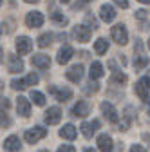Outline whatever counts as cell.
<instances>
[{
  "mask_svg": "<svg viewBox=\"0 0 150 152\" xmlns=\"http://www.w3.org/2000/svg\"><path fill=\"white\" fill-rule=\"evenodd\" d=\"M45 136H47V129H44V127H34V129L25 130L24 140H25L27 143H36L38 140H42V138H45Z\"/></svg>",
  "mask_w": 150,
  "mask_h": 152,
  "instance_id": "1",
  "label": "cell"
},
{
  "mask_svg": "<svg viewBox=\"0 0 150 152\" xmlns=\"http://www.w3.org/2000/svg\"><path fill=\"white\" fill-rule=\"evenodd\" d=\"M110 34H112V38H114V42L119 44V45H125L128 42V33H127V27L123 24L114 26V27H112V31H110Z\"/></svg>",
  "mask_w": 150,
  "mask_h": 152,
  "instance_id": "2",
  "label": "cell"
},
{
  "mask_svg": "<svg viewBox=\"0 0 150 152\" xmlns=\"http://www.w3.org/2000/svg\"><path fill=\"white\" fill-rule=\"evenodd\" d=\"M90 29L87 27V26H76L72 29V36L76 38L78 42H89L90 40Z\"/></svg>",
  "mask_w": 150,
  "mask_h": 152,
  "instance_id": "3",
  "label": "cell"
},
{
  "mask_svg": "<svg viewBox=\"0 0 150 152\" xmlns=\"http://www.w3.org/2000/svg\"><path fill=\"white\" fill-rule=\"evenodd\" d=\"M25 24L29 26V27H40L42 24H44V15L40 13V11H31V13H27V16H25Z\"/></svg>",
  "mask_w": 150,
  "mask_h": 152,
  "instance_id": "4",
  "label": "cell"
},
{
  "mask_svg": "<svg viewBox=\"0 0 150 152\" xmlns=\"http://www.w3.org/2000/svg\"><path fill=\"white\" fill-rule=\"evenodd\" d=\"M31 49H33L31 38H27V36H18L16 38V51L20 53V54H29Z\"/></svg>",
  "mask_w": 150,
  "mask_h": 152,
  "instance_id": "5",
  "label": "cell"
},
{
  "mask_svg": "<svg viewBox=\"0 0 150 152\" xmlns=\"http://www.w3.org/2000/svg\"><path fill=\"white\" fill-rule=\"evenodd\" d=\"M7 67H9V72L16 74V72H20L24 69V62L20 56H16V54H9L7 56Z\"/></svg>",
  "mask_w": 150,
  "mask_h": 152,
  "instance_id": "6",
  "label": "cell"
},
{
  "mask_svg": "<svg viewBox=\"0 0 150 152\" xmlns=\"http://www.w3.org/2000/svg\"><path fill=\"white\" fill-rule=\"evenodd\" d=\"M148 87H150L148 76H143V78L136 83V94H138L141 100H146V98H148Z\"/></svg>",
  "mask_w": 150,
  "mask_h": 152,
  "instance_id": "7",
  "label": "cell"
},
{
  "mask_svg": "<svg viewBox=\"0 0 150 152\" xmlns=\"http://www.w3.org/2000/svg\"><path fill=\"white\" fill-rule=\"evenodd\" d=\"M101 112H103V116H105L108 121H112V123L118 121V112H116V109H114V105H112V103L103 102V103H101Z\"/></svg>",
  "mask_w": 150,
  "mask_h": 152,
  "instance_id": "8",
  "label": "cell"
},
{
  "mask_svg": "<svg viewBox=\"0 0 150 152\" xmlns=\"http://www.w3.org/2000/svg\"><path fill=\"white\" fill-rule=\"evenodd\" d=\"M82 132H83V136L85 138H92V134L100 129V121L98 120H92V121H83L82 123Z\"/></svg>",
  "mask_w": 150,
  "mask_h": 152,
  "instance_id": "9",
  "label": "cell"
},
{
  "mask_svg": "<svg viewBox=\"0 0 150 152\" xmlns=\"http://www.w3.org/2000/svg\"><path fill=\"white\" fill-rule=\"evenodd\" d=\"M65 76H67V80L78 83V82L82 80V76H83V65H72V67L65 72Z\"/></svg>",
  "mask_w": 150,
  "mask_h": 152,
  "instance_id": "10",
  "label": "cell"
},
{
  "mask_svg": "<svg viewBox=\"0 0 150 152\" xmlns=\"http://www.w3.org/2000/svg\"><path fill=\"white\" fill-rule=\"evenodd\" d=\"M62 120V110L58 107H49V110L45 112V121L49 125H56Z\"/></svg>",
  "mask_w": 150,
  "mask_h": 152,
  "instance_id": "11",
  "label": "cell"
},
{
  "mask_svg": "<svg viewBox=\"0 0 150 152\" xmlns=\"http://www.w3.org/2000/svg\"><path fill=\"white\" fill-rule=\"evenodd\" d=\"M49 91H51V94H54V96H56V100H58V102H67V100H71V98H72V91H71V89L49 87Z\"/></svg>",
  "mask_w": 150,
  "mask_h": 152,
  "instance_id": "12",
  "label": "cell"
},
{
  "mask_svg": "<svg viewBox=\"0 0 150 152\" xmlns=\"http://www.w3.org/2000/svg\"><path fill=\"white\" fill-rule=\"evenodd\" d=\"M100 18L103 22H112L116 18V11H114V7H112L110 4H103L101 6V9H100Z\"/></svg>",
  "mask_w": 150,
  "mask_h": 152,
  "instance_id": "13",
  "label": "cell"
},
{
  "mask_svg": "<svg viewBox=\"0 0 150 152\" xmlns=\"http://www.w3.org/2000/svg\"><path fill=\"white\" fill-rule=\"evenodd\" d=\"M16 110H18V114H22L24 118L29 116V114H31V105H29L27 98H24V96L16 98Z\"/></svg>",
  "mask_w": 150,
  "mask_h": 152,
  "instance_id": "14",
  "label": "cell"
},
{
  "mask_svg": "<svg viewBox=\"0 0 150 152\" xmlns=\"http://www.w3.org/2000/svg\"><path fill=\"white\" fill-rule=\"evenodd\" d=\"M98 148L101 152H112V148H114V145H112V138L108 134L98 136Z\"/></svg>",
  "mask_w": 150,
  "mask_h": 152,
  "instance_id": "15",
  "label": "cell"
},
{
  "mask_svg": "<svg viewBox=\"0 0 150 152\" xmlns=\"http://www.w3.org/2000/svg\"><path fill=\"white\" fill-rule=\"evenodd\" d=\"M31 64L34 67H40V69H47L51 65V58L47 54H34L33 58H31Z\"/></svg>",
  "mask_w": 150,
  "mask_h": 152,
  "instance_id": "16",
  "label": "cell"
},
{
  "mask_svg": "<svg viewBox=\"0 0 150 152\" xmlns=\"http://www.w3.org/2000/svg\"><path fill=\"white\" fill-rule=\"evenodd\" d=\"M72 54H74V49L71 47V45H65V47H62L60 49V53H58V64H67L71 58H72Z\"/></svg>",
  "mask_w": 150,
  "mask_h": 152,
  "instance_id": "17",
  "label": "cell"
},
{
  "mask_svg": "<svg viewBox=\"0 0 150 152\" xmlns=\"http://www.w3.org/2000/svg\"><path fill=\"white\" fill-rule=\"evenodd\" d=\"M72 112H74V116H80V118H85L87 114L90 112V105H89L87 102H78L76 105H74Z\"/></svg>",
  "mask_w": 150,
  "mask_h": 152,
  "instance_id": "18",
  "label": "cell"
},
{
  "mask_svg": "<svg viewBox=\"0 0 150 152\" xmlns=\"http://www.w3.org/2000/svg\"><path fill=\"white\" fill-rule=\"evenodd\" d=\"M4 148L7 152H16V150H20V140H18L16 136H9L6 141H4Z\"/></svg>",
  "mask_w": 150,
  "mask_h": 152,
  "instance_id": "19",
  "label": "cell"
},
{
  "mask_svg": "<svg viewBox=\"0 0 150 152\" xmlns=\"http://www.w3.org/2000/svg\"><path fill=\"white\" fill-rule=\"evenodd\" d=\"M89 74H90V80L101 78V76H103V65H101L100 62H92V64H90V71H89Z\"/></svg>",
  "mask_w": 150,
  "mask_h": 152,
  "instance_id": "20",
  "label": "cell"
},
{
  "mask_svg": "<svg viewBox=\"0 0 150 152\" xmlns=\"http://www.w3.org/2000/svg\"><path fill=\"white\" fill-rule=\"evenodd\" d=\"M60 136L62 138H65V140H74V138H76V127H74V125H65L62 130H60Z\"/></svg>",
  "mask_w": 150,
  "mask_h": 152,
  "instance_id": "21",
  "label": "cell"
},
{
  "mask_svg": "<svg viewBox=\"0 0 150 152\" xmlns=\"http://www.w3.org/2000/svg\"><path fill=\"white\" fill-rule=\"evenodd\" d=\"M107 49H108V42L105 40V38H98V40L94 42V51L98 54H105Z\"/></svg>",
  "mask_w": 150,
  "mask_h": 152,
  "instance_id": "22",
  "label": "cell"
},
{
  "mask_svg": "<svg viewBox=\"0 0 150 152\" xmlns=\"http://www.w3.org/2000/svg\"><path fill=\"white\" fill-rule=\"evenodd\" d=\"M31 100L36 103V105H45V96H44V94L42 92H38V91H31Z\"/></svg>",
  "mask_w": 150,
  "mask_h": 152,
  "instance_id": "23",
  "label": "cell"
},
{
  "mask_svg": "<svg viewBox=\"0 0 150 152\" xmlns=\"http://www.w3.org/2000/svg\"><path fill=\"white\" fill-rule=\"evenodd\" d=\"M51 40H52V34H51V33H45V34L38 36L36 44H38V47H47V45L51 44Z\"/></svg>",
  "mask_w": 150,
  "mask_h": 152,
  "instance_id": "24",
  "label": "cell"
},
{
  "mask_svg": "<svg viewBox=\"0 0 150 152\" xmlns=\"http://www.w3.org/2000/svg\"><path fill=\"white\" fill-rule=\"evenodd\" d=\"M38 74H36V72H31V74H27V78L24 80V83H25V87H29V85H36V83H38Z\"/></svg>",
  "mask_w": 150,
  "mask_h": 152,
  "instance_id": "25",
  "label": "cell"
},
{
  "mask_svg": "<svg viewBox=\"0 0 150 152\" xmlns=\"http://www.w3.org/2000/svg\"><path fill=\"white\" fill-rule=\"evenodd\" d=\"M51 18H52L56 24H62V26H63V24H67V16H63L60 11H54V13L51 15Z\"/></svg>",
  "mask_w": 150,
  "mask_h": 152,
  "instance_id": "26",
  "label": "cell"
},
{
  "mask_svg": "<svg viewBox=\"0 0 150 152\" xmlns=\"http://www.w3.org/2000/svg\"><path fill=\"white\" fill-rule=\"evenodd\" d=\"M146 64H148V58H146V56H138V58L134 60V67H136V69H143Z\"/></svg>",
  "mask_w": 150,
  "mask_h": 152,
  "instance_id": "27",
  "label": "cell"
},
{
  "mask_svg": "<svg viewBox=\"0 0 150 152\" xmlns=\"http://www.w3.org/2000/svg\"><path fill=\"white\" fill-rule=\"evenodd\" d=\"M112 80H114L116 83H125V82H127V74H123V72H119V71H114Z\"/></svg>",
  "mask_w": 150,
  "mask_h": 152,
  "instance_id": "28",
  "label": "cell"
},
{
  "mask_svg": "<svg viewBox=\"0 0 150 152\" xmlns=\"http://www.w3.org/2000/svg\"><path fill=\"white\" fill-rule=\"evenodd\" d=\"M9 125H11V118L0 110V127H9Z\"/></svg>",
  "mask_w": 150,
  "mask_h": 152,
  "instance_id": "29",
  "label": "cell"
},
{
  "mask_svg": "<svg viewBox=\"0 0 150 152\" xmlns=\"http://www.w3.org/2000/svg\"><path fill=\"white\" fill-rule=\"evenodd\" d=\"M11 87L15 91H22V89H25V83H24V80H13L11 82Z\"/></svg>",
  "mask_w": 150,
  "mask_h": 152,
  "instance_id": "30",
  "label": "cell"
},
{
  "mask_svg": "<svg viewBox=\"0 0 150 152\" xmlns=\"http://www.w3.org/2000/svg\"><path fill=\"white\" fill-rule=\"evenodd\" d=\"M9 107H11V102L7 98H4V96H0V110H4V109L7 110Z\"/></svg>",
  "mask_w": 150,
  "mask_h": 152,
  "instance_id": "31",
  "label": "cell"
},
{
  "mask_svg": "<svg viewBox=\"0 0 150 152\" xmlns=\"http://www.w3.org/2000/svg\"><path fill=\"white\" fill-rule=\"evenodd\" d=\"M56 152H76V148H74L72 145H62Z\"/></svg>",
  "mask_w": 150,
  "mask_h": 152,
  "instance_id": "32",
  "label": "cell"
},
{
  "mask_svg": "<svg viewBox=\"0 0 150 152\" xmlns=\"http://www.w3.org/2000/svg\"><path fill=\"white\" fill-rule=\"evenodd\" d=\"M130 152H146L141 145H132V147H130Z\"/></svg>",
  "mask_w": 150,
  "mask_h": 152,
  "instance_id": "33",
  "label": "cell"
},
{
  "mask_svg": "<svg viewBox=\"0 0 150 152\" xmlns=\"http://www.w3.org/2000/svg\"><path fill=\"white\" fill-rule=\"evenodd\" d=\"M114 2H116L119 7H123V9H127V7H128V0H114Z\"/></svg>",
  "mask_w": 150,
  "mask_h": 152,
  "instance_id": "34",
  "label": "cell"
},
{
  "mask_svg": "<svg viewBox=\"0 0 150 152\" xmlns=\"http://www.w3.org/2000/svg\"><path fill=\"white\" fill-rule=\"evenodd\" d=\"M136 18H141V20H143V18H146V11H145V9L136 11Z\"/></svg>",
  "mask_w": 150,
  "mask_h": 152,
  "instance_id": "35",
  "label": "cell"
},
{
  "mask_svg": "<svg viewBox=\"0 0 150 152\" xmlns=\"http://www.w3.org/2000/svg\"><path fill=\"white\" fill-rule=\"evenodd\" d=\"M87 22H90V24H92V29H96V27H98V24H96V20H94V18H92L90 15H87Z\"/></svg>",
  "mask_w": 150,
  "mask_h": 152,
  "instance_id": "36",
  "label": "cell"
},
{
  "mask_svg": "<svg viewBox=\"0 0 150 152\" xmlns=\"http://www.w3.org/2000/svg\"><path fill=\"white\" fill-rule=\"evenodd\" d=\"M27 4H34V2H38V0H25Z\"/></svg>",
  "mask_w": 150,
  "mask_h": 152,
  "instance_id": "37",
  "label": "cell"
},
{
  "mask_svg": "<svg viewBox=\"0 0 150 152\" xmlns=\"http://www.w3.org/2000/svg\"><path fill=\"white\" fill-rule=\"evenodd\" d=\"M83 152H96V150H94V148H85Z\"/></svg>",
  "mask_w": 150,
  "mask_h": 152,
  "instance_id": "38",
  "label": "cell"
},
{
  "mask_svg": "<svg viewBox=\"0 0 150 152\" xmlns=\"http://www.w3.org/2000/svg\"><path fill=\"white\" fill-rule=\"evenodd\" d=\"M139 2H143V4H150V0H139Z\"/></svg>",
  "mask_w": 150,
  "mask_h": 152,
  "instance_id": "39",
  "label": "cell"
},
{
  "mask_svg": "<svg viewBox=\"0 0 150 152\" xmlns=\"http://www.w3.org/2000/svg\"><path fill=\"white\" fill-rule=\"evenodd\" d=\"M60 2H62V4H69V2H71V0H60Z\"/></svg>",
  "mask_w": 150,
  "mask_h": 152,
  "instance_id": "40",
  "label": "cell"
},
{
  "mask_svg": "<svg viewBox=\"0 0 150 152\" xmlns=\"http://www.w3.org/2000/svg\"><path fill=\"white\" fill-rule=\"evenodd\" d=\"M0 62H2V47H0Z\"/></svg>",
  "mask_w": 150,
  "mask_h": 152,
  "instance_id": "41",
  "label": "cell"
},
{
  "mask_svg": "<svg viewBox=\"0 0 150 152\" xmlns=\"http://www.w3.org/2000/svg\"><path fill=\"white\" fill-rule=\"evenodd\" d=\"M146 45H148V49H150V40H148V44H146Z\"/></svg>",
  "mask_w": 150,
  "mask_h": 152,
  "instance_id": "42",
  "label": "cell"
},
{
  "mask_svg": "<svg viewBox=\"0 0 150 152\" xmlns=\"http://www.w3.org/2000/svg\"><path fill=\"white\" fill-rule=\"evenodd\" d=\"M148 80H150V72H148Z\"/></svg>",
  "mask_w": 150,
  "mask_h": 152,
  "instance_id": "43",
  "label": "cell"
},
{
  "mask_svg": "<svg viewBox=\"0 0 150 152\" xmlns=\"http://www.w3.org/2000/svg\"><path fill=\"white\" fill-rule=\"evenodd\" d=\"M0 6H2V0H0Z\"/></svg>",
  "mask_w": 150,
  "mask_h": 152,
  "instance_id": "44",
  "label": "cell"
},
{
  "mask_svg": "<svg viewBox=\"0 0 150 152\" xmlns=\"http://www.w3.org/2000/svg\"><path fill=\"white\" fill-rule=\"evenodd\" d=\"M0 34H2V29H0Z\"/></svg>",
  "mask_w": 150,
  "mask_h": 152,
  "instance_id": "45",
  "label": "cell"
},
{
  "mask_svg": "<svg viewBox=\"0 0 150 152\" xmlns=\"http://www.w3.org/2000/svg\"><path fill=\"white\" fill-rule=\"evenodd\" d=\"M42 152H47V150H42Z\"/></svg>",
  "mask_w": 150,
  "mask_h": 152,
  "instance_id": "46",
  "label": "cell"
}]
</instances>
